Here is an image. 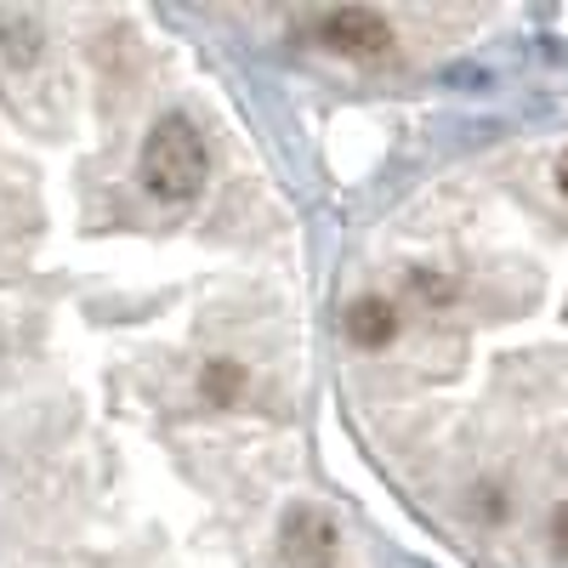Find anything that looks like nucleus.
I'll use <instances>...</instances> for the list:
<instances>
[{"mask_svg": "<svg viewBox=\"0 0 568 568\" xmlns=\"http://www.w3.org/2000/svg\"><path fill=\"white\" fill-rule=\"evenodd\" d=\"M551 546H557V551L568 557V500H562V506L551 511Z\"/></svg>", "mask_w": 568, "mask_h": 568, "instance_id": "nucleus-8", "label": "nucleus"}, {"mask_svg": "<svg viewBox=\"0 0 568 568\" xmlns=\"http://www.w3.org/2000/svg\"><path fill=\"white\" fill-rule=\"evenodd\" d=\"M342 324H347V336H353L364 353H382V347L398 336V313H393L382 296H358V302L347 307Z\"/></svg>", "mask_w": 568, "mask_h": 568, "instance_id": "nucleus-4", "label": "nucleus"}, {"mask_svg": "<svg viewBox=\"0 0 568 568\" xmlns=\"http://www.w3.org/2000/svg\"><path fill=\"white\" fill-rule=\"evenodd\" d=\"M557 187H562V194H568V154L557 160Z\"/></svg>", "mask_w": 568, "mask_h": 568, "instance_id": "nucleus-9", "label": "nucleus"}, {"mask_svg": "<svg viewBox=\"0 0 568 568\" xmlns=\"http://www.w3.org/2000/svg\"><path fill=\"white\" fill-rule=\"evenodd\" d=\"M278 546H284V562L291 568H336V524L318 511V506H296L284 511V529H278Z\"/></svg>", "mask_w": 568, "mask_h": 568, "instance_id": "nucleus-3", "label": "nucleus"}, {"mask_svg": "<svg viewBox=\"0 0 568 568\" xmlns=\"http://www.w3.org/2000/svg\"><path fill=\"white\" fill-rule=\"evenodd\" d=\"M318 45L342 58H387L393 52V23L369 7H336L318 18Z\"/></svg>", "mask_w": 568, "mask_h": 568, "instance_id": "nucleus-2", "label": "nucleus"}, {"mask_svg": "<svg viewBox=\"0 0 568 568\" xmlns=\"http://www.w3.org/2000/svg\"><path fill=\"white\" fill-rule=\"evenodd\" d=\"M0 52H7V63H34L40 58V23L23 18V12H7L0 18Z\"/></svg>", "mask_w": 568, "mask_h": 568, "instance_id": "nucleus-6", "label": "nucleus"}, {"mask_svg": "<svg viewBox=\"0 0 568 568\" xmlns=\"http://www.w3.org/2000/svg\"><path fill=\"white\" fill-rule=\"evenodd\" d=\"M409 296H415L420 307H449L455 284H449L438 267H409Z\"/></svg>", "mask_w": 568, "mask_h": 568, "instance_id": "nucleus-7", "label": "nucleus"}, {"mask_svg": "<svg viewBox=\"0 0 568 568\" xmlns=\"http://www.w3.org/2000/svg\"><path fill=\"white\" fill-rule=\"evenodd\" d=\"M200 393H205V404L233 409V404L245 398V369L233 364V358H211V364L200 369Z\"/></svg>", "mask_w": 568, "mask_h": 568, "instance_id": "nucleus-5", "label": "nucleus"}, {"mask_svg": "<svg viewBox=\"0 0 568 568\" xmlns=\"http://www.w3.org/2000/svg\"><path fill=\"white\" fill-rule=\"evenodd\" d=\"M142 187L171 205L194 200L205 187V136L194 131V120L165 114L149 131V142H142Z\"/></svg>", "mask_w": 568, "mask_h": 568, "instance_id": "nucleus-1", "label": "nucleus"}]
</instances>
